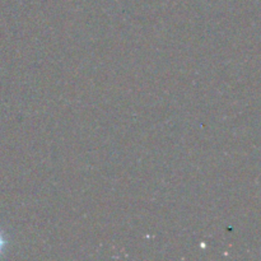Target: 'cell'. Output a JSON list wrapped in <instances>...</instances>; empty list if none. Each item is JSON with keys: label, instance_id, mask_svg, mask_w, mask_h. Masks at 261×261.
Here are the masks:
<instances>
[{"label": "cell", "instance_id": "1", "mask_svg": "<svg viewBox=\"0 0 261 261\" xmlns=\"http://www.w3.org/2000/svg\"><path fill=\"white\" fill-rule=\"evenodd\" d=\"M4 239H3V236H2V233H0V252H2V250H3V247H4Z\"/></svg>", "mask_w": 261, "mask_h": 261}]
</instances>
